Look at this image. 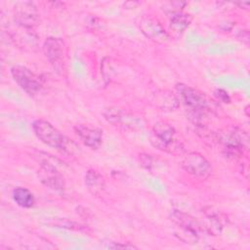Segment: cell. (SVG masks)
Segmentation results:
<instances>
[{
  "label": "cell",
  "mask_w": 250,
  "mask_h": 250,
  "mask_svg": "<svg viewBox=\"0 0 250 250\" xmlns=\"http://www.w3.org/2000/svg\"><path fill=\"white\" fill-rule=\"evenodd\" d=\"M85 185L93 194H99L104 188V179L97 170L89 169L85 174Z\"/></svg>",
  "instance_id": "obj_14"
},
{
  "label": "cell",
  "mask_w": 250,
  "mask_h": 250,
  "mask_svg": "<svg viewBox=\"0 0 250 250\" xmlns=\"http://www.w3.org/2000/svg\"><path fill=\"white\" fill-rule=\"evenodd\" d=\"M176 91L179 94L181 101L191 110L193 115L202 114L207 110L208 101L198 90L180 83L176 85Z\"/></svg>",
  "instance_id": "obj_4"
},
{
  "label": "cell",
  "mask_w": 250,
  "mask_h": 250,
  "mask_svg": "<svg viewBox=\"0 0 250 250\" xmlns=\"http://www.w3.org/2000/svg\"><path fill=\"white\" fill-rule=\"evenodd\" d=\"M15 21L18 24L27 28L37 25L39 22V17L34 5L30 2L19 3L15 13Z\"/></svg>",
  "instance_id": "obj_13"
},
{
  "label": "cell",
  "mask_w": 250,
  "mask_h": 250,
  "mask_svg": "<svg viewBox=\"0 0 250 250\" xmlns=\"http://www.w3.org/2000/svg\"><path fill=\"white\" fill-rule=\"evenodd\" d=\"M171 220L181 230V239L186 242H197L203 232H207L206 228L190 215L179 210H174Z\"/></svg>",
  "instance_id": "obj_3"
},
{
  "label": "cell",
  "mask_w": 250,
  "mask_h": 250,
  "mask_svg": "<svg viewBox=\"0 0 250 250\" xmlns=\"http://www.w3.org/2000/svg\"><path fill=\"white\" fill-rule=\"evenodd\" d=\"M214 94H215V96H216L220 101H222V102H224V103H229V102H230L229 96L228 93H227L225 90H223V89H217V90H215Z\"/></svg>",
  "instance_id": "obj_21"
},
{
  "label": "cell",
  "mask_w": 250,
  "mask_h": 250,
  "mask_svg": "<svg viewBox=\"0 0 250 250\" xmlns=\"http://www.w3.org/2000/svg\"><path fill=\"white\" fill-rule=\"evenodd\" d=\"M105 120L116 127L122 128H136L141 127L142 121L137 117L129 115L117 107L105 108L103 112Z\"/></svg>",
  "instance_id": "obj_11"
},
{
  "label": "cell",
  "mask_w": 250,
  "mask_h": 250,
  "mask_svg": "<svg viewBox=\"0 0 250 250\" xmlns=\"http://www.w3.org/2000/svg\"><path fill=\"white\" fill-rule=\"evenodd\" d=\"M191 16L188 14H184L183 12L171 16L170 19V28L176 33L184 32L191 22Z\"/></svg>",
  "instance_id": "obj_16"
},
{
  "label": "cell",
  "mask_w": 250,
  "mask_h": 250,
  "mask_svg": "<svg viewBox=\"0 0 250 250\" xmlns=\"http://www.w3.org/2000/svg\"><path fill=\"white\" fill-rule=\"evenodd\" d=\"M74 132L80 141L92 149H98L103 143V131L100 128L79 124L74 127Z\"/></svg>",
  "instance_id": "obj_12"
},
{
  "label": "cell",
  "mask_w": 250,
  "mask_h": 250,
  "mask_svg": "<svg viewBox=\"0 0 250 250\" xmlns=\"http://www.w3.org/2000/svg\"><path fill=\"white\" fill-rule=\"evenodd\" d=\"M14 201L22 208H30L34 203V196L25 188H17L13 190Z\"/></svg>",
  "instance_id": "obj_17"
},
{
  "label": "cell",
  "mask_w": 250,
  "mask_h": 250,
  "mask_svg": "<svg viewBox=\"0 0 250 250\" xmlns=\"http://www.w3.org/2000/svg\"><path fill=\"white\" fill-rule=\"evenodd\" d=\"M221 141L226 150L230 154L242 153V150L248 146V135L244 131L234 128L224 133Z\"/></svg>",
  "instance_id": "obj_10"
},
{
  "label": "cell",
  "mask_w": 250,
  "mask_h": 250,
  "mask_svg": "<svg viewBox=\"0 0 250 250\" xmlns=\"http://www.w3.org/2000/svg\"><path fill=\"white\" fill-rule=\"evenodd\" d=\"M38 178L45 187L53 190L62 191L64 189V180L62 173L58 170L57 166L50 161L44 160L40 164Z\"/></svg>",
  "instance_id": "obj_7"
},
{
  "label": "cell",
  "mask_w": 250,
  "mask_h": 250,
  "mask_svg": "<svg viewBox=\"0 0 250 250\" xmlns=\"http://www.w3.org/2000/svg\"><path fill=\"white\" fill-rule=\"evenodd\" d=\"M139 28L146 38L154 42L165 43L169 39V34L161 22L151 16H145L140 19Z\"/></svg>",
  "instance_id": "obj_8"
},
{
  "label": "cell",
  "mask_w": 250,
  "mask_h": 250,
  "mask_svg": "<svg viewBox=\"0 0 250 250\" xmlns=\"http://www.w3.org/2000/svg\"><path fill=\"white\" fill-rule=\"evenodd\" d=\"M107 248H113V249H137V247L133 244L129 243H120V242H110L106 246Z\"/></svg>",
  "instance_id": "obj_20"
},
{
  "label": "cell",
  "mask_w": 250,
  "mask_h": 250,
  "mask_svg": "<svg viewBox=\"0 0 250 250\" xmlns=\"http://www.w3.org/2000/svg\"><path fill=\"white\" fill-rule=\"evenodd\" d=\"M150 143L154 147L171 153L178 152L182 148L181 143L176 139L175 128L164 121L154 124L150 135Z\"/></svg>",
  "instance_id": "obj_2"
},
{
  "label": "cell",
  "mask_w": 250,
  "mask_h": 250,
  "mask_svg": "<svg viewBox=\"0 0 250 250\" xmlns=\"http://www.w3.org/2000/svg\"><path fill=\"white\" fill-rule=\"evenodd\" d=\"M167 5H169V6L167 8H164L163 10H165V12L167 14H170L171 16H173L175 14L181 13L182 9L186 5V3L177 1V2H169V3H167Z\"/></svg>",
  "instance_id": "obj_19"
},
{
  "label": "cell",
  "mask_w": 250,
  "mask_h": 250,
  "mask_svg": "<svg viewBox=\"0 0 250 250\" xmlns=\"http://www.w3.org/2000/svg\"><path fill=\"white\" fill-rule=\"evenodd\" d=\"M11 74L16 83L26 94L34 96L40 92L42 84L39 77L27 67L22 65H14L11 68Z\"/></svg>",
  "instance_id": "obj_6"
},
{
  "label": "cell",
  "mask_w": 250,
  "mask_h": 250,
  "mask_svg": "<svg viewBox=\"0 0 250 250\" xmlns=\"http://www.w3.org/2000/svg\"><path fill=\"white\" fill-rule=\"evenodd\" d=\"M154 102L156 103V105L159 106L162 109H168L173 110L178 107L179 101L172 93L168 91H161L155 94Z\"/></svg>",
  "instance_id": "obj_15"
},
{
  "label": "cell",
  "mask_w": 250,
  "mask_h": 250,
  "mask_svg": "<svg viewBox=\"0 0 250 250\" xmlns=\"http://www.w3.org/2000/svg\"><path fill=\"white\" fill-rule=\"evenodd\" d=\"M205 215L208 218L210 225L212 227H210L209 232L212 231H216V232H220L222 228H223V214L220 213L218 210H214L213 208H209V210L205 211Z\"/></svg>",
  "instance_id": "obj_18"
},
{
  "label": "cell",
  "mask_w": 250,
  "mask_h": 250,
  "mask_svg": "<svg viewBox=\"0 0 250 250\" xmlns=\"http://www.w3.org/2000/svg\"><path fill=\"white\" fill-rule=\"evenodd\" d=\"M63 41L61 38L49 37L44 41L43 51L45 57L57 71H62L63 69Z\"/></svg>",
  "instance_id": "obj_9"
},
{
  "label": "cell",
  "mask_w": 250,
  "mask_h": 250,
  "mask_svg": "<svg viewBox=\"0 0 250 250\" xmlns=\"http://www.w3.org/2000/svg\"><path fill=\"white\" fill-rule=\"evenodd\" d=\"M237 38H238V40L242 41L243 43L248 44L249 43V38H250L249 31L248 30H241V31H239V33L237 34Z\"/></svg>",
  "instance_id": "obj_23"
},
{
  "label": "cell",
  "mask_w": 250,
  "mask_h": 250,
  "mask_svg": "<svg viewBox=\"0 0 250 250\" xmlns=\"http://www.w3.org/2000/svg\"><path fill=\"white\" fill-rule=\"evenodd\" d=\"M183 169L199 180H205L212 174L211 163L198 152L187 153L181 162Z\"/></svg>",
  "instance_id": "obj_5"
},
{
  "label": "cell",
  "mask_w": 250,
  "mask_h": 250,
  "mask_svg": "<svg viewBox=\"0 0 250 250\" xmlns=\"http://www.w3.org/2000/svg\"><path fill=\"white\" fill-rule=\"evenodd\" d=\"M140 160H141L142 165H143L144 167H146V169H150V168H151L152 161H151L150 155H148V154H145V153H142V154H140Z\"/></svg>",
  "instance_id": "obj_22"
},
{
  "label": "cell",
  "mask_w": 250,
  "mask_h": 250,
  "mask_svg": "<svg viewBox=\"0 0 250 250\" xmlns=\"http://www.w3.org/2000/svg\"><path fill=\"white\" fill-rule=\"evenodd\" d=\"M35 136L45 145L58 150H68L69 140L54 125L44 119H37L32 123Z\"/></svg>",
  "instance_id": "obj_1"
},
{
  "label": "cell",
  "mask_w": 250,
  "mask_h": 250,
  "mask_svg": "<svg viewBox=\"0 0 250 250\" xmlns=\"http://www.w3.org/2000/svg\"><path fill=\"white\" fill-rule=\"evenodd\" d=\"M235 4L238 5L240 8H243V9H248L249 8V2H237Z\"/></svg>",
  "instance_id": "obj_24"
}]
</instances>
